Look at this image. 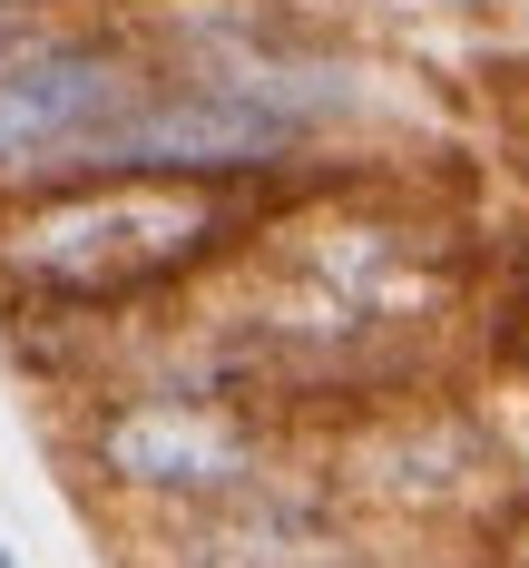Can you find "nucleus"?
<instances>
[{
    "label": "nucleus",
    "mask_w": 529,
    "mask_h": 568,
    "mask_svg": "<svg viewBox=\"0 0 529 568\" xmlns=\"http://www.w3.org/2000/svg\"><path fill=\"white\" fill-rule=\"evenodd\" d=\"M265 226V186H186V176H79L0 196V294L50 324H99L167 304L216 275Z\"/></svg>",
    "instance_id": "1"
},
{
    "label": "nucleus",
    "mask_w": 529,
    "mask_h": 568,
    "mask_svg": "<svg viewBox=\"0 0 529 568\" xmlns=\"http://www.w3.org/2000/svg\"><path fill=\"white\" fill-rule=\"evenodd\" d=\"M69 452L99 500H118L128 519H167L275 480V422L226 383H118L89 393Z\"/></svg>",
    "instance_id": "2"
},
{
    "label": "nucleus",
    "mask_w": 529,
    "mask_h": 568,
    "mask_svg": "<svg viewBox=\"0 0 529 568\" xmlns=\"http://www.w3.org/2000/svg\"><path fill=\"white\" fill-rule=\"evenodd\" d=\"M147 79H157V40H147V20H118V10L59 20L30 50H10L0 59V196L40 186L59 168V148L89 138Z\"/></svg>",
    "instance_id": "3"
},
{
    "label": "nucleus",
    "mask_w": 529,
    "mask_h": 568,
    "mask_svg": "<svg viewBox=\"0 0 529 568\" xmlns=\"http://www.w3.org/2000/svg\"><path fill=\"white\" fill-rule=\"evenodd\" d=\"M40 30H59L50 10H0V59H10V50H30Z\"/></svg>",
    "instance_id": "4"
},
{
    "label": "nucleus",
    "mask_w": 529,
    "mask_h": 568,
    "mask_svg": "<svg viewBox=\"0 0 529 568\" xmlns=\"http://www.w3.org/2000/svg\"><path fill=\"white\" fill-rule=\"evenodd\" d=\"M0 10H50V20H89V10H128V0H0Z\"/></svg>",
    "instance_id": "5"
},
{
    "label": "nucleus",
    "mask_w": 529,
    "mask_h": 568,
    "mask_svg": "<svg viewBox=\"0 0 529 568\" xmlns=\"http://www.w3.org/2000/svg\"><path fill=\"white\" fill-rule=\"evenodd\" d=\"M0 568H20V549H10V539H0Z\"/></svg>",
    "instance_id": "6"
}]
</instances>
